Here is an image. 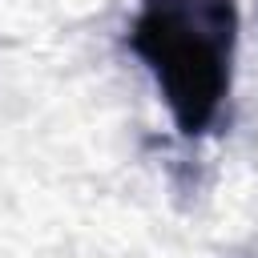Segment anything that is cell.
Wrapping results in <instances>:
<instances>
[{"mask_svg":"<svg viewBox=\"0 0 258 258\" xmlns=\"http://www.w3.org/2000/svg\"><path fill=\"white\" fill-rule=\"evenodd\" d=\"M129 52L149 69L181 137H206L230 101L238 56L234 0H141Z\"/></svg>","mask_w":258,"mask_h":258,"instance_id":"cell-1","label":"cell"}]
</instances>
